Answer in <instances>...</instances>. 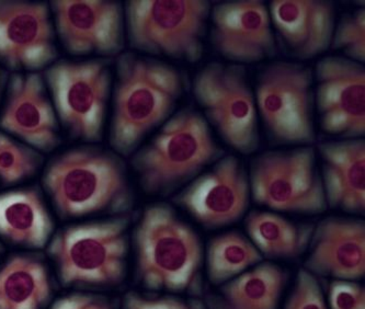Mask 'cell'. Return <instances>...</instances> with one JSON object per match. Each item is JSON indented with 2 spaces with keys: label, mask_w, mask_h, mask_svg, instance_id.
I'll return each instance as SVG.
<instances>
[{
  "label": "cell",
  "mask_w": 365,
  "mask_h": 309,
  "mask_svg": "<svg viewBox=\"0 0 365 309\" xmlns=\"http://www.w3.org/2000/svg\"><path fill=\"white\" fill-rule=\"evenodd\" d=\"M183 90L185 77L173 65L133 53L120 55L109 134L112 150L122 157L133 154L171 117Z\"/></svg>",
  "instance_id": "cell-1"
},
{
  "label": "cell",
  "mask_w": 365,
  "mask_h": 309,
  "mask_svg": "<svg viewBox=\"0 0 365 309\" xmlns=\"http://www.w3.org/2000/svg\"><path fill=\"white\" fill-rule=\"evenodd\" d=\"M136 278L150 290L203 294L201 238L166 203L143 211L133 233Z\"/></svg>",
  "instance_id": "cell-2"
},
{
  "label": "cell",
  "mask_w": 365,
  "mask_h": 309,
  "mask_svg": "<svg viewBox=\"0 0 365 309\" xmlns=\"http://www.w3.org/2000/svg\"><path fill=\"white\" fill-rule=\"evenodd\" d=\"M223 156L203 115L187 107L171 115L150 143L134 152L130 164L144 192L166 197Z\"/></svg>",
  "instance_id": "cell-3"
},
{
  "label": "cell",
  "mask_w": 365,
  "mask_h": 309,
  "mask_svg": "<svg viewBox=\"0 0 365 309\" xmlns=\"http://www.w3.org/2000/svg\"><path fill=\"white\" fill-rule=\"evenodd\" d=\"M43 184L63 217L85 216L130 202L123 164L100 150L63 152L46 167Z\"/></svg>",
  "instance_id": "cell-4"
},
{
  "label": "cell",
  "mask_w": 365,
  "mask_h": 309,
  "mask_svg": "<svg viewBox=\"0 0 365 309\" xmlns=\"http://www.w3.org/2000/svg\"><path fill=\"white\" fill-rule=\"evenodd\" d=\"M211 8L207 0H128L123 7L128 44L144 54L200 62Z\"/></svg>",
  "instance_id": "cell-5"
},
{
  "label": "cell",
  "mask_w": 365,
  "mask_h": 309,
  "mask_svg": "<svg viewBox=\"0 0 365 309\" xmlns=\"http://www.w3.org/2000/svg\"><path fill=\"white\" fill-rule=\"evenodd\" d=\"M312 69L297 63L273 62L257 78V113L273 145L311 146L316 142Z\"/></svg>",
  "instance_id": "cell-6"
},
{
  "label": "cell",
  "mask_w": 365,
  "mask_h": 309,
  "mask_svg": "<svg viewBox=\"0 0 365 309\" xmlns=\"http://www.w3.org/2000/svg\"><path fill=\"white\" fill-rule=\"evenodd\" d=\"M128 216L67 227L55 236L50 255L65 286H118L125 278Z\"/></svg>",
  "instance_id": "cell-7"
},
{
  "label": "cell",
  "mask_w": 365,
  "mask_h": 309,
  "mask_svg": "<svg viewBox=\"0 0 365 309\" xmlns=\"http://www.w3.org/2000/svg\"><path fill=\"white\" fill-rule=\"evenodd\" d=\"M192 95L226 145L246 156L258 150L256 100L244 66L207 63L193 78Z\"/></svg>",
  "instance_id": "cell-8"
},
{
  "label": "cell",
  "mask_w": 365,
  "mask_h": 309,
  "mask_svg": "<svg viewBox=\"0 0 365 309\" xmlns=\"http://www.w3.org/2000/svg\"><path fill=\"white\" fill-rule=\"evenodd\" d=\"M248 178L252 201L273 212L318 215L328 209L312 146L258 154Z\"/></svg>",
  "instance_id": "cell-9"
},
{
  "label": "cell",
  "mask_w": 365,
  "mask_h": 309,
  "mask_svg": "<svg viewBox=\"0 0 365 309\" xmlns=\"http://www.w3.org/2000/svg\"><path fill=\"white\" fill-rule=\"evenodd\" d=\"M54 111L71 137L97 143L103 135L111 75L102 60L60 61L44 73Z\"/></svg>",
  "instance_id": "cell-10"
},
{
  "label": "cell",
  "mask_w": 365,
  "mask_h": 309,
  "mask_svg": "<svg viewBox=\"0 0 365 309\" xmlns=\"http://www.w3.org/2000/svg\"><path fill=\"white\" fill-rule=\"evenodd\" d=\"M250 199V178L244 164L234 154H227L173 195L171 202L204 229H220L244 219Z\"/></svg>",
  "instance_id": "cell-11"
},
{
  "label": "cell",
  "mask_w": 365,
  "mask_h": 309,
  "mask_svg": "<svg viewBox=\"0 0 365 309\" xmlns=\"http://www.w3.org/2000/svg\"><path fill=\"white\" fill-rule=\"evenodd\" d=\"M315 79L322 131L344 140L364 137V65L344 56H326L316 65Z\"/></svg>",
  "instance_id": "cell-12"
},
{
  "label": "cell",
  "mask_w": 365,
  "mask_h": 309,
  "mask_svg": "<svg viewBox=\"0 0 365 309\" xmlns=\"http://www.w3.org/2000/svg\"><path fill=\"white\" fill-rule=\"evenodd\" d=\"M56 56L50 5L0 0V64L16 73H36Z\"/></svg>",
  "instance_id": "cell-13"
},
{
  "label": "cell",
  "mask_w": 365,
  "mask_h": 309,
  "mask_svg": "<svg viewBox=\"0 0 365 309\" xmlns=\"http://www.w3.org/2000/svg\"><path fill=\"white\" fill-rule=\"evenodd\" d=\"M61 43L73 55L115 56L124 48L123 5L109 0L51 1Z\"/></svg>",
  "instance_id": "cell-14"
},
{
  "label": "cell",
  "mask_w": 365,
  "mask_h": 309,
  "mask_svg": "<svg viewBox=\"0 0 365 309\" xmlns=\"http://www.w3.org/2000/svg\"><path fill=\"white\" fill-rule=\"evenodd\" d=\"M210 19L212 46L232 64H255L277 53L268 6L261 0L216 4Z\"/></svg>",
  "instance_id": "cell-15"
},
{
  "label": "cell",
  "mask_w": 365,
  "mask_h": 309,
  "mask_svg": "<svg viewBox=\"0 0 365 309\" xmlns=\"http://www.w3.org/2000/svg\"><path fill=\"white\" fill-rule=\"evenodd\" d=\"M0 129L38 152L60 145L58 123L40 73H14L0 115Z\"/></svg>",
  "instance_id": "cell-16"
},
{
  "label": "cell",
  "mask_w": 365,
  "mask_h": 309,
  "mask_svg": "<svg viewBox=\"0 0 365 309\" xmlns=\"http://www.w3.org/2000/svg\"><path fill=\"white\" fill-rule=\"evenodd\" d=\"M303 268L316 278L359 281L365 276V221L329 216L314 229Z\"/></svg>",
  "instance_id": "cell-17"
},
{
  "label": "cell",
  "mask_w": 365,
  "mask_h": 309,
  "mask_svg": "<svg viewBox=\"0 0 365 309\" xmlns=\"http://www.w3.org/2000/svg\"><path fill=\"white\" fill-rule=\"evenodd\" d=\"M271 23L292 56L312 60L331 48L336 6L329 0H273Z\"/></svg>",
  "instance_id": "cell-18"
},
{
  "label": "cell",
  "mask_w": 365,
  "mask_h": 309,
  "mask_svg": "<svg viewBox=\"0 0 365 309\" xmlns=\"http://www.w3.org/2000/svg\"><path fill=\"white\" fill-rule=\"evenodd\" d=\"M317 147L323 162L320 176L328 209L364 214V138L324 142Z\"/></svg>",
  "instance_id": "cell-19"
},
{
  "label": "cell",
  "mask_w": 365,
  "mask_h": 309,
  "mask_svg": "<svg viewBox=\"0 0 365 309\" xmlns=\"http://www.w3.org/2000/svg\"><path fill=\"white\" fill-rule=\"evenodd\" d=\"M289 280V272L279 264L261 262L215 293L202 295V302L207 309H279Z\"/></svg>",
  "instance_id": "cell-20"
},
{
  "label": "cell",
  "mask_w": 365,
  "mask_h": 309,
  "mask_svg": "<svg viewBox=\"0 0 365 309\" xmlns=\"http://www.w3.org/2000/svg\"><path fill=\"white\" fill-rule=\"evenodd\" d=\"M52 231V219L36 189L0 194L1 237L24 247L42 249L50 241Z\"/></svg>",
  "instance_id": "cell-21"
},
{
  "label": "cell",
  "mask_w": 365,
  "mask_h": 309,
  "mask_svg": "<svg viewBox=\"0 0 365 309\" xmlns=\"http://www.w3.org/2000/svg\"><path fill=\"white\" fill-rule=\"evenodd\" d=\"M314 224L294 223L277 213L252 211L245 219V229L267 261L295 260L307 251Z\"/></svg>",
  "instance_id": "cell-22"
},
{
  "label": "cell",
  "mask_w": 365,
  "mask_h": 309,
  "mask_svg": "<svg viewBox=\"0 0 365 309\" xmlns=\"http://www.w3.org/2000/svg\"><path fill=\"white\" fill-rule=\"evenodd\" d=\"M50 294L48 272L38 260L14 256L0 269V309H40Z\"/></svg>",
  "instance_id": "cell-23"
},
{
  "label": "cell",
  "mask_w": 365,
  "mask_h": 309,
  "mask_svg": "<svg viewBox=\"0 0 365 309\" xmlns=\"http://www.w3.org/2000/svg\"><path fill=\"white\" fill-rule=\"evenodd\" d=\"M264 261L250 238L230 231L210 239L203 263L209 283L218 288Z\"/></svg>",
  "instance_id": "cell-24"
},
{
  "label": "cell",
  "mask_w": 365,
  "mask_h": 309,
  "mask_svg": "<svg viewBox=\"0 0 365 309\" xmlns=\"http://www.w3.org/2000/svg\"><path fill=\"white\" fill-rule=\"evenodd\" d=\"M38 150L29 147L0 131V181L5 186L31 178L42 166Z\"/></svg>",
  "instance_id": "cell-25"
},
{
  "label": "cell",
  "mask_w": 365,
  "mask_h": 309,
  "mask_svg": "<svg viewBox=\"0 0 365 309\" xmlns=\"http://www.w3.org/2000/svg\"><path fill=\"white\" fill-rule=\"evenodd\" d=\"M331 48L344 58L359 64L365 63V9L359 8L342 16L334 26Z\"/></svg>",
  "instance_id": "cell-26"
},
{
  "label": "cell",
  "mask_w": 365,
  "mask_h": 309,
  "mask_svg": "<svg viewBox=\"0 0 365 309\" xmlns=\"http://www.w3.org/2000/svg\"><path fill=\"white\" fill-rule=\"evenodd\" d=\"M282 309H328L318 278L301 268Z\"/></svg>",
  "instance_id": "cell-27"
},
{
  "label": "cell",
  "mask_w": 365,
  "mask_h": 309,
  "mask_svg": "<svg viewBox=\"0 0 365 309\" xmlns=\"http://www.w3.org/2000/svg\"><path fill=\"white\" fill-rule=\"evenodd\" d=\"M328 309H365V288L356 281H330L327 286Z\"/></svg>",
  "instance_id": "cell-28"
},
{
  "label": "cell",
  "mask_w": 365,
  "mask_h": 309,
  "mask_svg": "<svg viewBox=\"0 0 365 309\" xmlns=\"http://www.w3.org/2000/svg\"><path fill=\"white\" fill-rule=\"evenodd\" d=\"M123 309H207L201 300H183L173 295L148 296L136 292L126 293Z\"/></svg>",
  "instance_id": "cell-29"
},
{
  "label": "cell",
  "mask_w": 365,
  "mask_h": 309,
  "mask_svg": "<svg viewBox=\"0 0 365 309\" xmlns=\"http://www.w3.org/2000/svg\"><path fill=\"white\" fill-rule=\"evenodd\" d=\"M51 309H113L105 300L83 294H73L54 303Z\"/></svg>",
  "instance_id": "cell-30"
},
{
  "label": "cell",
  "mask_w": 365,
  "mask_h": 309,
  "mask_svg": "<svg viewBox=\"0 0 365 309\" xmlns=\"http://www.w3.org/2000/svg\"><path fill=\"white\" fill-rule=\"evenodd\" d=\"M5 72H3L1 69H0V93H1V90H3L4 83H5Z\"/></svg>",
  "instance_id": "cell-31"
}]
</instances>
